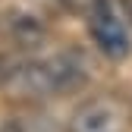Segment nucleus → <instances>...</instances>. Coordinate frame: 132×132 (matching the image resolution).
<instances>
[{
	"label": "nucleus",
	"instance_id": "obj_1",
	"mask_svg": "<svg viewBox=\"0 0 132 132\" xmlns=\"http://www.w3.org/2000/svg\"><path fill=\"white\" fill-rule=\"evenodd\" d=\"M85 76V57L76 51H60L47 60H22L3 76V82L22 94H66L79 88Z\"/></svg>",
	"mask_w": 132,
	"mask_h": 132
},
{
	"label": "nucleus",
	"instance_id": "obj_2",
	"mask_svg": "<svg viewBox=\"0 0 132 132\" xmlns=\"http://www.w3.org/2000/svg\"><path fill=\"white\" fill-rule=\"evenodd\" d=\"M88 31L94 44L113 60H123L129 54V31H126V22L120 19L117 6L110 0H94L91 10H88Z\"/></svg>",
	"mask_w": 132,
	"mask_h": 132
},
{
	"label": "nucleus",
	"instance_id": "obj_3",
	"mask_svg": "<svg viewBox=\"0 0 132 132\" xmlns=\"http://www.w3.org/2000/svg\"><path fill=\"white\" fill-rule=\"evenodd\" d=\"M69 132H123V120L110 101H85L72 113Z\"/></svg>",
	"mask_w": 132,
	"mask_h": 132
}]
</instances>
